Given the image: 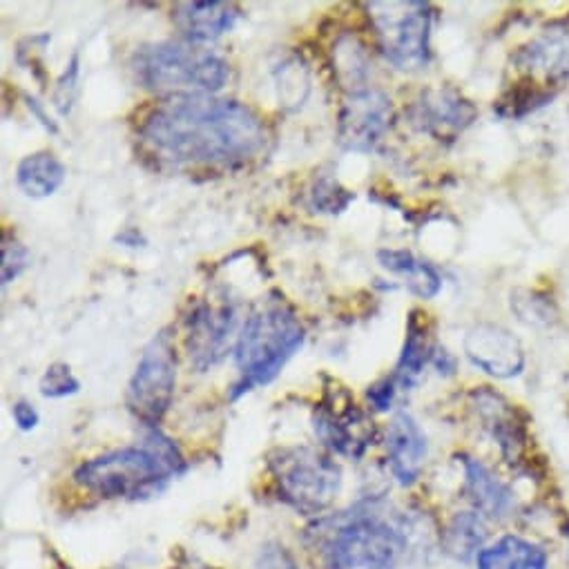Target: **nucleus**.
<instances>
[{
  "label": "nucleus",
  "instance_id": "1",
  "mask_svg": "<svg viewBox=\"0 0 569 569\" xmlns=\"http://www.w3.org/2000/svg\"><path fill=\"white\" fill-rule=\"evenodd\" d=\"M143 146L174 168H239L266 143L261 117L212 94L170 97L148 112L139 128Z\"/></svg>",
  "mask_w": 569,
  "mask_h": 569
},
{
  "label": "nucleus",
  "instance_id": "2",
  "mask_svg": "<svg viewBox=\"0 0 569 569\" xmlns=\"http://www.w3.org/2000/svg\"><path fill=\"white\" fill-rule=\"evenodd\" d=\"M407 516L369 498L309 529L311 547L325 569H396L409 549Z\"/></svg>",
  "mask_w": 569,
  "mask_h": 569
},
{
  "label": "nucleus",
  "instance_id": "3",
  "mask_svg": "<svg viewBox=\"0 0 569 569\" xmlns=\"http://www.w3.org/2000/svg\"><path fill=\"white\" fill-rule=\"evenodd\" d=\"M146 429L137 447L114 449L79 465L74 482L106 500H137L159 493L172 478L186 471V460L179 447L161 433L159 427Z\"/></svg>",
  "mask_w": 569,
  "mask_h": 569
},
{
  "label": "nucleus",
  "instance_id": "4",
  "mask_svg": "<svg viewBox=\"0 0 569 569\" xmlns=\"http://www.w3.org/2000/svg\"><path fill=\"white\" fill-rule=\"evenodd\" d=\"M305 338L298 313L283 300H268L250 313L234 342V365L241 378L234 382L230 400L270 385L305 345Z\"/></svg>",
  "mask_w": 569,
  "mask_h": 569
},
{
  "label": "nucleus",
  "instance_id": "5",
  "mask_svg": "<svg viewBox=\"0 0 569 569\" xmlns=\"http://www.w3.org/2000/svg\"><path fill=\"white\" fill-rule=\"evenodd\" d=\"M134 70L148 90L170 97L214 94L230 79L228 61L194 43L146 46L134 59Z\"/></svg>",
  "mask_w": 569,
  "mask_h": 569
},
{
  "label": "nucleus",
  "instance_id": "6",
  "mask_svg": "<svg viewBox=\"0 0 569 569\" xmlns=\"http://www.w3.org/2000/svg\"><path fill=\"white\" fill-rule=\"evenodd\" d=\"M281 502L302 516H322L342 491V467L313 447H281L268 456Z\"/></svg>",
  "mask_w": 569,
  "mask_h": 569
},
{
  "label": "nucleus",
  "instance_id": "7",
  "mask_svg": "<svg viewBox=\"0 0 569 569\" xmlns=\"http://www.w3.org/2000/svg\"><path fill=\"white\" fill-rule=\"evenodd\" d=\"M378 48L385 59L402 70L418 72L431 61L433 10L420 0H373L365 6Z\"/></svg>",
  "mask_w": 569,
  "mask_h": 569
},
{
  "label": "nucleus",
  "instance_id": "8",
  "mask_svg": "<svg viewBox=\"0 0 569 569\" xmlns=\"http://www.w3.org/2000/svg\"><path fill=\"white\" fill-rule=\"evenodd\" d=\"M177 387V356L172 336L161 331L146 347L128 385V409L143 427H159Z\"/></svg>",
  "mask_w": 569,
  "mask_h": 569
},
{
  "label": "nucleus",
  "instance_id": "9",
  "mask_svg": "<svg viewBox=\"0 0 569 569\" xmlns=\"http://www.w3.org/2000/svg\"><path fill=\"white\" fill-rule=\"evenodd\" d=\"M318 440L333 453L360 460L376 440L373 422L345 389H329L313 413Z\"/></svg>",
  "mask_w": 569,
  "mask_h": 569
},
{
  "label": "nucleus",
  "instance_id": "10",
  "mask_svg": "<svg viewBox=\"0 0 569 569\" xmlns=\"http://www.w3.org/2000/svg\"><path fill=\"white\" fill-rule=\"evenodd\" d=\"M393 119L391 99L376 88L351 92L340 110L338 141L351 152H371Z\"/></svg>",
  "mask_w": 569,
  "mask_h": 569
},
{
  "label": "nucleus",
  "instance_id": "11",
  "mask_svg": "<svg viewBox=\"0 0 569 569\" xmlns=\"http://www.w3.org/2000/svg\"><path fill=\"white\" fill-rule=\"evenodd\" d=\"M465 356L482 373L496 380H509L525 369V349L520 340L505 327L480 322L465 336Z\"/></svg>",
  "mask_w": 569,
  "mask_h": 569
},
{
  "label": "nucleus",
  "instance_id": "12",
  "mask_svg": "<svg viewBox=\"0 0 569 569\" xmlns=\"http://www.w3.org/2000/svg\"><path fill=\"white\" fill-rule=\"evenodd\" d=\"M237 327V311L230 302L219 307L197 305V309L188 318V356L190 362L206 371L214 367L228 351L230 338Z\"/></svg>",
  "mask_w": 569,
  "mask_h": 569
},
{
  "label": "nucleus",
  "instance_id": "13",
  "mask_svg": "<svg viewBox=\"0 0 569 569\" xmlns=\"http://www.w3.org/2000/svg\"><path fill=\"white\" fill-rule=\"evenodd\" d=\"M476 106L453 88H431L411 106L413 126L436 139H456L476 119Z\"/></svg>",
  "mask_w": 569,
  "mask_h": 569
},
{
  "label": "nucleus",
  "instance_id": "14",
  "mask_svg": "<svg viewBox=\"0 0 569 569\" xmlns=\"http://www.w3.org/2000/svg\"><path fill=\"white\" fill-rule=\"evenodd\" d=\"M385 447L393 478L402 487L413 485L420 478L429 456V440L418 420L407 411L396 413L387 429Z\"/></svg>",
  "mask_w": 569,
  "mask_h": 569
},
{
  "label": "nucleus",
  "instance_id": "15",
  "mask_svg": "<svg viewBox=\"0 0 569 569\" xmlns=\"http://www.w3.org/2000/svg\"><path fill=\"white\" fill-rule=\"evenodd\" d=\"M241 17V10L232 3H177L172 8V21L181 30L188 43H210L228 34Z\"/></svg>",
  "mask_w": 569,
  "mask_h": 569
},
{
  "label": "nucleus",
  "instance_id": "16",
  "mask_svg": "<svg viewBox=\"0 0 569 569\" xmlns=\"http://www.w3.org/2000/svg\"><path fill=\"white\" fill-rule=\"evenodd\" d=\"M465 471V493L473 509L485 518H507L516 505L513 491L505 480H500L485 462L462 456Z\"/></svg>",
  "mask_w": 569,
  "mask_h": 569
},
{
  "label": "nucleus",
  "instance_id": "17",
  "mask_svg": "<svg viewBox=\"0 0 569 569\" xmlns=\"http://www.w3.org/2000/svg\"><path fill=\"white\" fill-rule=\"evenodd\" d=\"M520 70L529 77L542 79L549 86H560L569 81V32H549L516 57Z\"/></svg>",
  "mask_w": 569,
  "mask_h": 569
},
{
  "label": "nucleus",
  "instance_id": "18",
  "mask_svg": "<svg viewBox=\"0 0 569 569\" xmlns=\"http://www.w3.org/2000/svg\"><path fill=\"white\" fill-rule=\"evenodd\" d=\"M471 400H473V407H476L480 420L485 422V429L500 445V451L507 458H513L525 440L522 425L516 420L513 407L502 396H498L485 387L473 391Z\"/></svg>",
  "mask_w": 569,
  "mask_h": 569
},
{
  "label": "nucleus",
  "instance_id": "19",
  "mask_svg": "<svg viewBox=\"0 0 569 569\" xmlns=\"http://www.w3.org/2000/svg\"><path fill=\"white\" fill-rule=\"evenodd\" d=\"M436 353V345L431 342V327H429V318L425 311L413 309L409 313V325H407V340L396 367V382L402 389H409L418 382V378L422 376L425 367L433 360Z\"/></svg>",
  "mask_w": 569,
  "mask_h": 569
},
{
  "label": "nucleus",
  "instance_id": "20",
  "mask_svg": "<svg viewBox=\"0 0 569 569\" xmlns=\"http://www.w3.org/2000/svg\"><path fill=\"white\" fill-rule=\"evenodd\" d=\"M378 261L389 272L405 277L409 291L422 300L436 298L442 289L440 272L429 261L418 259L411 250L382 248V250H378Z\"/></svg>",
  "mask_w": 569,
  "mask_h": 569
},
{
  "label": "nucleus",
  "instance_id": "21",
  "mask_svg": "<svg viewBox=\"0 0 569 569\" xmlns=\"http://www.w3.org/2000/svg\"><path fill=\"white\" fill-rule=\"evenodd\" d=\"M478 569H547V551L520 536H502L491 547H485L478 558Z\"/></svg>",
  "mask_w": 569,
  "mask_h": 569
},
{
  "label": "nucleus",
  "instance_id": "22",
  "mask_svg": "<svg viewBox=\"0 0 569 569\" xmlns=\"http://www.w3.org/2000/svg\"><path fill=\"white\" fill-rule=\"evenodd\" d=\"M66 166L63 161L48 150L28 154L17 170L19 188L32 197V199H46L52 197L66 181Z\"/></svg>",
  "mask_w": 569,
  "mask_h": 569
},
{
  "label": "nucleus",
  "instance_id": "23",
  "mask_svg": "<svg viewBox=\"0 0 569 569\" xmlns=\"http://www.w3.org/2000/svg\"><path fill=\"white\" fill-rule=\"evenodd\" d=\"M485 540H487L485 518L478 511H462V513H456L447 527L445 549L456 560H469L473 556L478 558V553L485 549Z\"/></svg>",
  "mask_w": 569,
  "mask_h": 569
},
{
  "label": "nucleus",
  "instance_id": "24",
  "mask_svg": "<svg viewBox=\"0 0 569 569\" xmlns=\"http://www.w3.org/2000/svg\"><path fill=\"white\" fill-rule=\"evenodd\" d=\"M336 72H338L340 83L345 88H349V94L369 88L367 77L371 72V63H369V57L360 41L342 39L336 46Z\"/></svg>",
  "mask_w": 569,
  "mask_h": 569
},
{
  "label": "nucleus",
  "instance_id": "25",
  "mask_svg": "<svg viewBox=\"0 0 569 569\" xmlns=\"http://www.w3.org/2000/svg\"><path fill=\"white\" fill-rule=\"evenodd\" d=\"M311 208L322 214H340L349 208V203L356 199L351 190H347L340 181L322 177L313 183L311 192Z\"/></svg>",
  "mask_w": 569,
  "mask_h": 569
},
{
  "label": "nucleus",
  "instance_id": "26",
  "mask_svg": "<svg viewBox=\"0 0 569 569\" xmlns=\"http://www.w3.org/2000/svg\"><path fill=\"white\" fill-rule=\"evenodd\" d=\"M39 389H41L43 398L59 400V398H68V396L79 393L81 391V382H79V378L72 373V369L68 365L57 362V365L48 367V371L41 378Z\"/></svg>",
  "mask_w": 569,
  "mask_h": 569
},
{
  "label": "nucleus",
  "instance_id": "27",
  "mask_svg": "<svg viewBox=\"0 0 569 569\" xmlns=\"http://www.w3.org/2000/svg\"><path fill=\"white\" fill-rule=\"evenodd\" d=\"M32 263V252L19 243L17 239H3V272H0V279H3V287L17 281Z\"/></svg>",
  "mask_w": 569,
  "mask_h": 569
},
{
  "label": "nucleus",
  "instance_id": "28",
  "mask_svg": "<svg viewBox=\"0 0 569 569\" xmlns=\"http://www.w3.org/2000/svg\"><path fill=\"white\" fill-rule=\"evenodd\" d=\"M77 90H79V54L72 57L68 70L63 72V77L57 83L54 103H57V108L63 117L70 114V110L74 106V99H77Z\"/></svg>",
  "mask_w": 569,
  "mask_h": 569
},
{
  "label": "nucleus",
  "instance_id": "29",
  "mask_svg": "<svg viewBox=\"0 0 569 569\" xmlns=\"http://www.w3.org/2000/svg\"><path fill=\"white\" fill-rule=\"evenodd\" d=\"M250 569H300V565L287 547L270 542L259 549Z\"/></svg>",
  "mask_w": 569,
  "mask_h": 569
},
{
  "label": "nucleus",
  "instance_id": "30",
  "mask_svg": "<svg viewBox=\"0 0 569 569\" xmlns=\"http://www.w3.org/2000/svg\"><path fill=\"white\" fill-rule=\"evenodd\" d=\"M396 391H398V382H396V378H393V376L382 378V380H378L376 385H371V387H369V391H367V398H369L371 409H373V411H378V413L389 411V409H391V405H393Z\"/></svg>",
  "mask_w": 569,
  "mask_h": 569
},
{
  "label": "nucleus",
  "instance_id": "31",
  "mask_svg": "<svg viewBox=\"0 0 569 569\" xmlns=\"http://www.w3.org/2000/svg\"><path fill=\"white\" fill-rule=\"evenodd\" d=\"M12 418H14L17 427H19L21 431H32V429H37L39 422H41V416H39L37 407L30 405V402H26V400L14 402V407H12Z\"/></svg>",
  "mask_w": 569,
  "mask_h": 569
},
{
  "label": "nucleus",
  "instance_id": "32",
  "mask_svg": "<svg viewBox=\"0 0 569 569\" xmlns=\"http://www.w3.org/2000/svg\"><path fill=\"white\" fill-rule=\"evenodd\" d=\"M431 365L438 369L440 376H453V371H456V358L449 356V353H447L445 349H440V347H436V353H433Z\"/></svg>",
  "mask_w": 569,
  "mask_h": 569
},
{
  "label": "nucleus",
  "instance_id": "33",
  "mask_svg": "<svg viewBox=\"0 0 569 569\" xmlns=\"http://www.w3.org/2000/svg\"><path fill=\"white\" fill-rule=\"evenodd\" d=\"M114 241L121 243V246H126V248H141V246L148 243V239L143 237V232H141L139 228H126L123 232H119V234L114 237Z\"/></svg>",
  "mask_w": 569,
  "mask_h": 569
},
{
  "label": "nucleus",
  "instance_id": "34",
  "mask_svg": "<svg viewBox=\"0 0 569 569\" xmlns=\"http://www.w3.org/2000/svg\"><path fill=\"white\" fill-rule=\"evenodd\" d=\"M26 101H28V108L37 114V119L48 128V130H52V132H57V126H54V121L46 114V110L41 108V103L37 101V99H32V97H26Z\"/></svg>",
  "mask_w": 569,
  "mask_h": 569
}]
</instances>
